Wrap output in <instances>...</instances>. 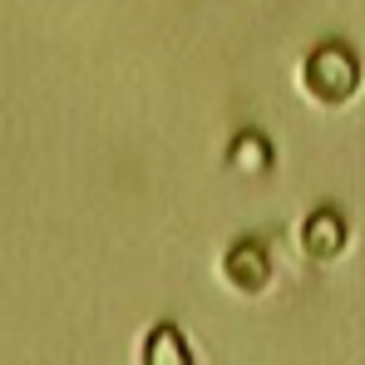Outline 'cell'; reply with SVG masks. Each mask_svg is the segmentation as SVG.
<instances>
[{
    "label": "cell",
    "instance_id": "1",
    "mask_svg": "<svg viewBox=\"0 0 365 365\" xmlns=\"http://www.w3.org/2000/svg\"><path fill=\"white\" fill-rule=\"evenodd\" d=\"M297 84L311 104L321 109H341L361 94V55L346 45V40H321L306 50L302 69H297Z\"/></svg>",
    "mask_w": 365,
    "mask_h": 365
},
{
    "label": "cell",
    "instance_id": "2",
    "mask_svg": "<svg viewBox=\"0 0 365 365\" xmlns=\"http://www.w3.org/2000/svg\"><path fill=\"white\" fill-rule=\"evenodd\" d=\"M222 282H227L237 297H262V292L272 287V252L262 242H252V237L232 242L222 252Z\"/></svg>",
    "mask_w": 365,
    "mask_h": 365
},
{
    "label": "cell",
    "instance_id": "3",
    "mask_svg": "<svg viewBox=\"0 0 365 365\" xmlns=\"http://www.w3.org/2000/svg\"><path fill=\"white\" fill-rule=\"evenodd\" d=\"M351 242V227H346V217L336 212V207H316V212H306V222L297 227V247H302L306 262H336L341 252Z\"/></svg>",
    "mask_w": 365,
    "mask_h": 365
},
{
    "label": "cell",
    "instance_id": "4",
    "mask_svg": "<svg viewBox=\"0 0 365 365\" xmlns=\"http://www.w3.org/2000/svg\"><path fill=\"white\" fill-rule=\"evenodd\" d=\"M143 365H192V351L178 326H153L143 341Z\"/></svg>",
    "mask_w": 365,
    "mask_h": 365
},
{
    "label": "cell",
    "instance_id": "5",
    "mask_svg": "<svg viewBox=\"0 0 365 365\" xmlns=\"http://www.w3.org/2000/svg\"><path fill=\"white\" fill-rule=\"evenodd\" d=\"M267 163H272V148H267L262 133H242V138L232 143V168H242V173H262Z\"/></svg>",
    "mask_w": 365,
    "mask_h": 365
}]
</instances>
